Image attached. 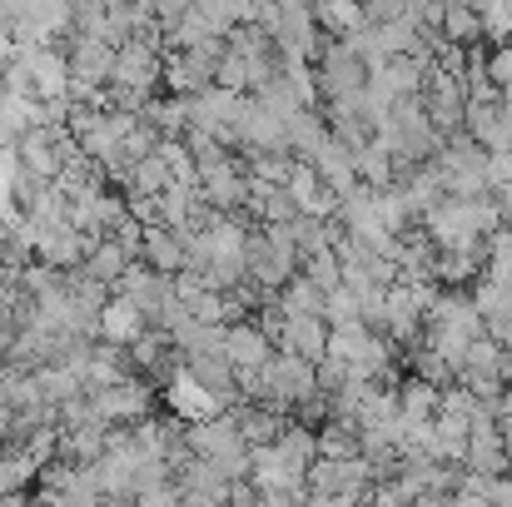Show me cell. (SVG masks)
Wrapping results in <instances>:
<instances>
[{
    "instance_id": "cell-20",
    "label": "cell",
    "mask_w": 512,
    "mask_h": 507,
    "mask_svg": "<svg viewBox=\"0 0 512 507\" xmlns=\"http://www.w3.org/2000/svg\"><path fill=\"white\" fill-rule=\"evenodd\" d=\"M448 503H453V507H493V503H483L478 493H463V488H458V493H453Z\"/></svg>"
},
{
    "instance_id": "cell-14",
    "label": "cell",
    "mask_w": 512,
    "mask_h": 507,
    "mask_svg": "<svg viewBox=\"0 0 512 507\" xmlns=\"http://www.w3.org/2000/svg\"><path fill=\"white\" fill-rule=\"evenodd\" d=\"M353 174H358V184H363V189H373V194L393 184V174H398V169H393V155L383 150V140H378V135H373L363 150H353Z\"/></svg>"
},
{
    "instance_id": "cell-19",
    "label": "cell",
    "mask_w": 512,
    "mask_h": 507,
    "mask_svg": "<svg viewBox=\"0 0 512 507\" xmlns=\"http://www.w3.org/2000/svg\"><path fill=\"white\" fill-rule=\"evenodd\" d=\"M488 80H493L498 95H512V40L488 45Z\"/></svg>"
},
{
    "instance_id": "cell-12",
    "label": "cell",
    "mask_w": 512,
    "mask_h": 507,
    "mask_svg": "<svg viewBox=\"0 0 512 507\" xmlns=\"http://www.w3.org/2000/svg\"><path fill=\"white\" fill-rule=\"evenodd\" d=\"M463 135L478 145V150H508V140H503V115H498V100H468V110H463Z\"/></svg>"
},
{
    "instance_id": "cell-6",
    "label": "cell",
    "mask_w": 512,
    "mask_h": 507,
    "mask_svg": "<svg viewBox=\"0 0 512 507\" xmlns=\"http://www.w3.org/2000/svg\"><path fill=\"white\" fill-rule=\"evenodd\" d=\"M418 105H423V115L433 120V130H438L443 140L463 135L468 90H463V80H458V75H448L443 65H433V70H428V80H423V90H418Z\"/></svg>"
},
{
    "instance_id": "cell-1",
    "label": "cell",
    "mask_w": 512,
    "mask_h": 507,
    "mask_svg": "<svg viewBox=\"0 0 512 507\" xmlns=\"http://www.w3.org/2000/svg\"><path fill=\"white\" fill-rule=\"evenodd\" d=\"M378 140H383V150L393 155V169H398V174L423 169L443 150V135L433 130V120L423 115L418 100H393V105L383 110V120H378ZM398 174H393V179H398Z\"/></svg>"
},
{
    "instance_id": "cell-11",
    "label": "cell",
    "mask_w": 512,
    "mask_h": 507,
    "mask_svg": "<svg viewBox=\"0 0 512 507\" xmlns=\"http://www.w3.org/2000/svg\"><path fill=\"white\" fill-rule=\"evenodd\" d=\"M130 264H135V254L105 234V239H90V249H85V259H80V274H90L95 284L115 289V284L125 279V269H130Z\"/></svg>"
},
{
    "instance_id": "cell-9",
    "label": "cell",
    "mask_w": 512,
    "mask_h": 507,
    "mask_svg": "<svg viewBox=\"0 0 512 507\" xmlns=\"http://www.w3.org/2000/svg\"><path fill=\"white\" fill-rule=\"evenodd\" d=\"M140 264L155 269V274H165V279H179V274H184V234H174L165 224H145Z\"/></svg>"
},
{
    "instance_id": "cell-5",
    "label": "cell",
    "mask_w": 512,
    "mask_h": 507,
    "mask_svg": "<svg viewBox=\"0 0 512 507\" xmlns=\"http://www.w3.org/2000/svg\"><path fill=\"white\" fill-rule=\"evenodd\" d=\"M259 373H264V403L279 408V413H294L299 403H309L319 393L314 363H304L299 353H274Z\"/></svg>"
},
{
    "instance_id": "cell-4",
    "label": "cell",
    "mask_w": 512,
    "mask_h": 507,
    "mask_svg": "<svg viewBox=\"0 0 512 507\" xmlns=\"http://www.w3.org/2000/svg\"><path fill=\"white\" fill-rule=\"evenodd\" d=\"M363 90H368V60L358 50H348L343 40H329L314 55V105H334V100L363 95Z\"/></svg>"
},
{
    "instance_id": "cell-10",
    "label": "cell",
    "mask_w": 512,
    "mask_h": 507,
    "mask_svg": "<svg viewBox=\"0 0 512 507\" xmlns=\"http://www.w3.org/2000/svg\"><path fill=\"white\" fill-rule=\"evenodd\" d=\"M145 329H150V324H145V314H140L130 299H120V294H110V299H105V309H100V319H95V338L120 343V348H130Z\"/></svg>"
},
{
    "instance_id": "cell-18",
    "label": "cell",
    "mask_w": 512,
    "mask_h": 507,
    "mask_svg": "<svg viewBox=\"0 0 512 507\" xmlns=\"http://www.w3.org/2000/svg\"><path fill=\"white\" fill-rule=\"evenodd\" d=\"M299 274H304L309 284H319L324 294H334V289H343V264H339V249H319V254H309V259L299 264Z\"/></svg>"
},
{
    "instance_id": "cell-8",
    "label": "cell",
    "mask_w": 512,
    "mask_h": 507,
    "mask_svg": "<svg viewBox=\"0 0 512 507\" xmlns=\"http://www.w3.org/2000/svg\"><path fill=\"white\" fill-rule=\"evenodd\" d=\"M229 418H234V428H239V438H244L249 448H269V443L289 428V413H279V408H269V403H234Z\"/></svg>"
},
{
    "instance_id": "cell-3",
    "label": "cell",
    "mask_w": 512,
    "mask_h": 507,
    "mask_svg": "<svg viewBox=\"0 0 512 507\" xmlns=\"http://www.w3.org/2000/svg\"><path fill=\"white\" fill-rule=\"evenodd\" d=\"M85 403H90V418L105 423L110 433H115V428H140L145 418H155V413L165 408V398H160L145 378H120V383L90 388Z\"/></svg>"
},
{
    "instance_id": "cell-7",
    "label": "cell",
    "mask_w": 512,
    "mask_h": 507,
    "mask_svg": "<svg viewBox=\"0 0 512 507\" xmlns=\"http://www.w3.org/2000/svg\"><path fill=\"white\" fill-rule=\"evenodd\" d=\"M224 358L234 368H264L274 358V343L254 319H234V324H224Z\"/></svg>"
},
{
    "instance_id": "cell-21",
    "label": "cell",
    "mask_w": 512,
    "mask_h": 507,
    "mask_svg": "<svg viewBox=\"0 0 512 507\" xmlns=\"http://www.w3.org/2000/svg\"><path fill=\"white\" fill-rule=\"evenodd\" d=\"M443 5H473V0H443Z\"/></svg>"
},
{
    "instance_id": "cell-15",
    "label": "cell",
    "mask_w": 512,
    "mask_h": 507,
    "mask_svg": "<svg viewBox=\"0 0 512 507\" xmlns=\"http://www.w3.org/2000/svg\"><path fill=\"white\" fill-rule=\"evenodd\" d=\"M274 309L279 314H319L324 319V289L309 284L304 274H294L284 289H274Z\"/></svg>"
},
{
    "instance_id": "cell-17",
    "label": "cell",
    "mask_w": 512,
    "mask_h": 507,
    "mask_svg": "<svg viewBox=\"0 0 512 507\" xmlns=\"http://www.w3.org/2000/svg\"><path fill=\"white\" fill-rule=\"evenodd\" d=\"M35 473H40V468H35L20 448H0V498H5V493H30Z\"/></svg>"
},
{
    "instance_id": "cell-13",
    "label": "cell",
    "mask_w": 512,
    "mask_h": 507,
    "mask_svg": "<svg viewBox=\"0 0 512 507\" xmlns=\"http://www.w3.org/2000/svg\"><path fill=\"white\" fill-rule=\"evenodd\" d=\"M438 35H443V45H458V50L483 45V15H478V5H443Z\"/></svg>"
},
{
    "instance_id": "cell-2",
    "label": "cell",
    "mask_w": 512,
    "mask_h": 507,
    "mask_svg": "<svg viewBox=\"0 0 512 507\" xmlns=\"http://www.w3.org/2000/svg\"><path fill=\"white\" fill-rule=\"evenodd\" d=\"M184 438H189V453H194L199 463H209V468L224 473L229 483H249V458H254V448L239 438L229 408H214V413H204V418H189V423H184Z\"/></svg>"
},
{
    "instance_id": "cell-16",
    "label": "cell",
    "mask_w": 512,
    "mask_h": 507,
    "mask_svg": "<svg viewBox=\"0 0 512 507\" xmlns=\"http://www.w3.org/2000/svg\"><path fill=\"white\" fill-rule=\"evenodd\" d=\"M314 438H319V458H334V463H343V458H358V428H353L348 418H339V413H334V418H329Z\"/></svg>"
}]
</instances>
